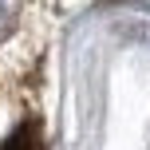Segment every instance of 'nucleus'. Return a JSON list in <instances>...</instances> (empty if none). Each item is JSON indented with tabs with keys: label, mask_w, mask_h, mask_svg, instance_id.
Segmentation results:
<instances>
[{
	"label": "nucleus",
	"mask_w": 150,
	"mask_h": 150,
	"mask_svg": "<svg viewBox=\"0 0 150 150\" xmlns=\"http://www.w3.org/2000/svg\"><path fill=\"white\" fill-rule=\"evenodd\" d=\"M4 150H36V127H32V122L16 127V130H12V138L4 142Z\"/></svg>",
	"instance_id": "obj_1"
},
{
	"label": "nucleus",
	"mask_w": 150,
	"mask_h": 150,
	"mask_svg": "<svg viewBox=\"0 0 150 150\" xmlns=\"http://www.w3.org/2000/svg\"><path fill=\"white\" fill-rule=\"evenodd\" d=\"M16 20H20V0H0V40H8Z\"/></svg>",
	"instance_id": "obj_2"
}]
</instances>
